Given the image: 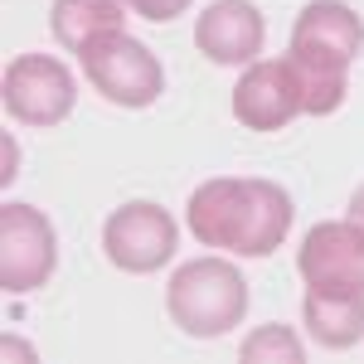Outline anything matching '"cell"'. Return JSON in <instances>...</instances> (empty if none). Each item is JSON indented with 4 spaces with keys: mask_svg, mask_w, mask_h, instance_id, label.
<instances>
[{
    "mask_svg": "<svg viewBox=\"0 0 364 364\" xmlns=\"http://www.w3.org/2000/svg\"><path fill=\"white\" fill-rule=\"evenodd\" d=\"M291 219L296 204L277 180H243V175L204 180L185 204V228L204 248L233 257H272L287 243Z\"/></svg>",
    "mask_w": 364,
    "mask_h": 364,
    "instance_id": "obj_1",
    "label": "cell"
},
{
    "mask_svg": "<svg viewBox=\"0 0 364 364\" xmlns=\"http://www.w3.org/2000/svg\"><path fill=\"white\" fill-rule=\"evenodd\" d=\"M170 321L195 340H219L248 316V277L228 257H190L166 282Z\"/></svg>",
    "mask_w": 364,
    "mask_h": 364,
    "instance_id": "obj_2",
    "label": "cell"
},
{
    "mask_svg": "<svg viewBox=\"0 0 364 364\" xmlns=\"http://www.w3.org/2000/svg\"><path fill=\"white\" fill-rule=\"evenodd\" d=\"M0 102L10 122L49 132L58 122H68V112L78 107V83L68 63H58L54 54H15L0 78Z\"/></svg>",
    "mask_w": 364,
    "mask_h": 364,
    "instance_id": "obj_3",
    "label": "cell"
},
{
    "mask_svg": "<svg viewBox=\"0 0 364 364\" xmlns=\"http://www.w3.org/2000/svg\"><path fill=\"white\" fill-rule=\"evenodd\" d=\"M78 63H83L87 83L97 87L107 102H117V107L141 112V107H151V102L166 92V68H161V58L151 54L141 39H132L127 29H117L107 39L87 44L83 54H78Z\"/></svg>",
    "mask_w": 364,
    "mask_h": 364,
    "instance_id": "obj_4",
    "label": "cell"
},
{
    "mask_svg": "<svg viewBox=\"0 0 364 364\" xmlns=\"http://www.w3.org/2000/svg\"><path fill=\"white\" fill-rule=\"evenodd\" d=\"M58 267V233L44 209H34L25 199H5L0 204V287L10 296H25L49 287Z\"/></svg>",
    "mask_w": 364,
    "mask_h": 364,
    "instance_id": "obj_5",
    "label": "cell"
},
{
    "mask_svg": "<svg viewBox=\"0 0 364 364\" xmlns=\"http://www.w3.org/2000/svg\"><path fill=\"white\" fill-rule=\"evenodd\" d=\"M175 243H180V224H175V214H170L166 204H156V199H127L102 224V252H107V262H112L117 272H132V277L161 272L175 257Z\"/></svg>",
    "mask_w": 364,
    "mask_h": 364,
    "instance_id": "obj_6",
    "label": "cell"
},
{
    "mask_svg": "<svg viewBox=\"0 0 364 364\" xmlns=\"http://www.w3.org/2000/svg\"><path fill=\"white\" fill-rule=\"evenodd\" d=\"M296 277L306 291H360L364 296V228L355 219H321L301 233Z\"/></svg>",
    "mask_w": 364,
    "mask_h": 364,
    "instance_id": "obj_7",
    "label": "cell"
},
{
    "mask_svg": "<svg viewBox=\"0 0 364 364\" xmlns=\"http://www.w3.org/2000/svg\"><path fill=\"white\" fill-rule=\"evenodd\" d=\"M306 112L301 107V83L291 58H257L243 68V78L233 83V117L248 132H282L287 122Z\"/></svg>",
    "mask_w": 364,
    "mask_h": 364,
    "instance_id": "obj_8",
    "label": "cell"
},
{
    "mask_svg": "<svg viewBox=\"0 0 364 364\" xmlns=\"http://www.w3.org/2000/svg\"><path fill=\"white\" fill-rule=\"evenodd\" d=\"M267 20L252 0H214L195 20V49L219 68H248L262 54Z\"/></svg>",
    "mask_w": 364,
    "mask_h": 364,
    "instance_id": "obj_9",
    "label": "cell"
},
{
    "mask_svg": "<svg viewBox=\"0 0 364 364\" xmlns=\"http://www.w3.org/2000/svg\"><path fill=\"white\" fill-rule=\"evenodd\" d=\"M291 44L326 49V54L355 63L364 49V20L345 0H311V5H301V15L291 20Z\"/></svg>",
    "mask_w": 364,
    "mask_h": 364,
    "instance_id": "obj_10",
    "label": "cell"
},
{
    "mask_svg": "<svg viewBox=\"0 0 364 364\" xmlns=\"http://www.w3.org/2000/svg\"><path fill=\"white\" fill-rule=\"evenodd\" d=\"M49 29L68 54H83L87 44L127 29V0H54Z\"/></svg>",
    "mask_w": 364,
    "mask_h": 364,
    "instance_id": "obj_11",
    "label": "cell"
},
{
    "mask_svg": "<svg viewBox=\"0 0 364 364\" xmlns=\"http://www.w3.org/2000/svg\"><path fill=\"white\" fill-rule=\"evenodd\" d=\"M301 316H306V331L321 350H355L364 340V296L360 291H306Z\"/></svg>",
    "mask_w": 364,
    "mask_h": 364,
    "instance_id": "obj_12",
    "label": "cell"
},
{
    "mask_svg": "<svg viewBox=\"0 0 364 364\" xmlns=\"http://www.w3.org/2000/svg\"><path fill=\"white\" fill-rule=\"evenodd\" d=\"M238 355L248 364H306V345H301V336L291 331V326H282V321H272V326H262V331H252L243 345H238Z\"/></svg>",
    "mask_w": 364,
    "mask_h": 364,
    "instance_id": "obj_13",
    "label": "cell"
},
{
    "mask_svg": "<svg viewBox=\"0 0 364 364\" xmlns=\"http://www.w3.org/2000/svg\"><path fill=\"white\" fill-rule=\"evenodd\" d=\"M127 10L151 20V25H170V20H180L190 10V0H127Z\"/></svg>",
    "mask_w": 364,
    "mask_h": 364,
    "instance_id": "obj_14",
    "label": "cell"
},
{
    "mask_svg": "<svg viewBox=\"0 0 364 364\" xmlns=\"http://www.w3.org/2000/svg\"><path fill=\"white\" fill-rule=\"evenodd\" d=\"M15 175H20V151H15V136H5V170H0V180L10 185Z\"/></svg>",
    "mask_w": 364,
    "mask_h": 364,
    "instance_id": "obj_15",
    "label": "cell"
},
{
    "mask_svg": "<svg viewBox=\"0 0 364 364\" xmlns=\"http://www.w3.org/2000/svg\"><path fill=\"white\" fill-rule=\"evenodd\" d=\"M5 360H29L34 364V345H20L15 336H5Z\"/></svg>",
    "mask_w": 364,
    "mask_h": 364,
    "instance_id": "obj_16",
    "label": "cell"
},
{
    "mask_svg": "<svg viewBox=\"0 0 364 364\" xmlns=\"http://www.w3.org/2000/svg\"><path fill=\"white\" fill-rule=\"evenodd\" d=\"M350 219H355V224L364 228V185L355 190V195H350Z\"/></svg>",
    "mask_w": 364,
    "mask_h": 364,
    "instance_id": "obj_17",
    "label": "cell"
}]
</instances>
